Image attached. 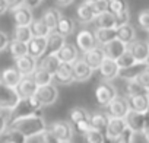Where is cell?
<instances>
[{
	"label": "cell",
	"mask_w": 149,
	"mask_h": 143,
	"mask_svg": "<svg viewBox=\"0 0 149 143\" xmlns=\"http://www.w3.org/2000/svg\"><path fill=\"white\" fill-rule=\"evenodd\" d=\"M8 128L22 133L26 139L40 136L42 131L47 130L45 128V120L41 115H31V117H25V118L16 120V121L10 123Z\"/></svg>",
	"instance_id": "obj_1"
},
{
	"label": "cell",
	"mask_w": 149,
	"mask_h": 143,
	"mask_svg": "<svg viewBox=\"0 0 149 143\" xmlns=\"http://www.w3.org/2000/svg\"><path fill=\"white\" fill-rule=\"evenodd\" d=\"M41 108H42V105L40 104V101H38L35 96L21 99V101L18 102V105L10 111L9 124H10V123H13V121H16V120L25 118V117H31V115H41Z\"/></svg>",
	"instance_id": "obj_2"
},
{
	"label": "cell",
	"mask_w": 149,
	"mask_h": 143,
	"mask_svg": "<svg viewBox=\"0 0 149 143\" xmlns=\"http://www.w3.org/2000/svg\"><path fill=\"white\" fill-rule=\"evenodd\" d=\"M21 101L15 88H10L0 81V108L13 110Z\"/></svg>",
	"instance_id": "obj_3"
},
{
	"label": "cell",
	"mask_w": 149,
	"mask_h": 143,
	"mask_svg": "<svg viewBox=\"0 0 149 143\" xmlns=\"http://www.w3.org/2000/svg\"><path fill=\"white\" fill-rule=\"evenodd\" d=\"M129 112H130V107H129L127 98L116 96L107 105V115L110 118H126Z\"/></svg>",
	"instance_id": "obj_4"
},
{
	"label": "cell",
	"mask_w": 149,
	"mask_h": 143,
	"mask_svg": "<svg viewBox=\"0 0 149 143\" xmlns=\"http://www.w3.org/2000/svg\"><path fill=\"white\" fill-rule=\"evenodd\" d=\"M116 96H117L116 88L113 85H110L108 82L100 83L95 89V99H97L98 105H101V107H107Z\"/></svg>",
	"instance_id": "obj_5"
},
{
	"label": "cell",
	"mask_w": 149,
	"mask_h": 143,
	"mask_svg": "<svg viewBox=\"0 0 149 143\" xmlns=\"http://www.w3.org/2000/svg\"><path fill=\"white\" fill-rule=\"evenodd\" d=\"M76 47H78V50L82 51V53L91 51V50H94L95 47H98L95 34H94L92 31H89V29H82V31H79V34L76 35Z\"/></svg>",
	"instance_id": "obj_6"
},
{
	"label": "cell",
	"mask_w": 149,
	"mask_h": 143,
	"mask_svg": "<svg viewBox=\"0 0 149 143\" xmlns=\"http://www.w3.org/2000/svg\"><path fill=\"white\" fill-rule=\"evenodd\" d=\"M35 98L40 101V104L42 107H47V105H51L57 101L58 98V91L54 85H45V86H40L37 89V94H35Z\"/></svg>",
	"instance_id": "obj_7"
},
{
	"label": "cell",
	"mask_w": 149,
	"mask_h": 143,
	"mask_svg": "<svg viewBox=\"0 0 149 143\" xmlns=\"http://www.w3.org/2000/svg\"><path fill=\"white\" fill-rule=\"evenodd\" d=\"M127 50L132 53L137 63H145L149 56V44L143 40H134L132 44L127 45Z\"/></svg>",
	"instance_id": "obj_8"
},
{
	"label": "cell",
	"mask_w": 149,
	"mask_h": 143,
	"mask_svg": "<svg viewBox=\"0 0 149 143\" xmlns=\"http://www.w3.org/2000/svg\"><path fill=\"white\" fill-rule=\"evenodd\" d=\"M98 70H100L101 78L105 82H110L120 75V67L117 64V60H113V58H108V57H105V60L102 61V64Z\"/></svg>",
	"instance_id": "obj_9"
},
{
	"label": "cell",
	"mask_w": 149,
	"mask_h": 143,
	"mask_svg": "<svg viewBox=\"0 0 149 143\" xmlns=\"http://www.w3.org/2000/svg\"><path fill=\"white\" fill-rule=\"evenodd\" d=\"M105 51H104V48H101V47H95L94 50H91V51H86V53H84V61L92 69V70H98L100 67H101V64H102V61L105 60Z\"/></svg>",
	"instance_id": "obj_10"
},
{
	"label": "cell",
	"mask_w": 149,
	"mask_h": 143,
	"mask_svg": "<svg viewBox=\"0 0 149 143\" xmlns=\"http://www.w3.org/2000/svg\"><path fill=\"white\" fill-rule=\"evenodd\" d=\"M15 89H16L19 98H21V99H25V98L35 96L37 89H38V85L34 82L32 76H24L22 81L19 82V85H18Z\"/></svg>",
	"instance_id": "obj_11"
},
{
	"label": "cell",
	"mask_w": 149,
	"mask_h": 143,
	"mask_svg": "<svg viewBox=\"0 0 149 143\" xmlns=\"http://www.w3.org/2000/svg\"><path fill=\"white\" fill-rule=\"evenodd\" d=\"M54 82L57 85H69L73 82V64L70 63H60L58 69L53 75Z\"/></svg>",
	"instance_id": "obj_12"
},
{
	"label": "cell",
	"mask_w": 149,
	"mask_h": 143,
	"mask_svg": "<svg viewBox=\"0 0 149 143\" xmlns=\"http://www.w3.org/2000/svg\"><path fill=\"white\" fill-rule=\"evenodd\" d=\"M15 64H16V69L19 70V73L22 76H32V73L38 67L37 58L31 57L29 54H26V56H24L21 58H16L15 60Z\"/></svg>",
	"instance_id": "obj_13"
},
{
	"label": "cell",
	"mask_w": 149,
	"mask_h": 143,
	"mask_svg": "<svg viewBox=\"0 0 149 143\" xmlns=\"http://www.w3.org/2000/svg\"><path fill=\"white\" fill-rule=\"evenodd\" d=\"M50 130L54 133V136L58 139L60 143L70 142L73 137V128H72L70 123H67V121H56V123H53Z\"/></svg>",
	"instance_id": "obj_14"
},
{
	"label": "cell",
	"mask_w": 149,
	"mask_h": 143,
	"mask_svg": "<svg viewBox=\"0 0 149 143\" xmlns=\"http://www.w3.org/2000/svg\"><path fill=\"white\" fill-rule=\"evenodd\" d=\"M92 73H94V70L82 58H78L73 63V81L74 82H85L91 79Z\"/></svg>",
	"instance_id": "obj_15"
},
{
	"label": "cell",
	"mask_w": 149,
	"mask_h": 143,
	"mask_svg": "<svg viewBox=\"0 0 149 143\" xmlns=\"http://www.w3.org/2000/svg\"><path fill=\"white\" fill-rule=\"evenodd\" d=\"M12 13H13V21H15L16 26H29L32 24V21H34L31 9L28 6H25V5L15 9Z\"/></svg>",
	"instance_id": "obj_16"
},
{
	"label": "cell",
	"mask_w": 149,
	"mask_h": 143,
	"mask_svg": "<svg viewBox=\"0 0 149 143\" xmlns=\"http://www.w3.org/2000/svg\"><path fill=\"white\" fill-rule=\"evenodd\" d=\"M66 44V38L61 37L60 34H57L56 31H53L48 37H47V50L44 56H51V54H57L63 45Z\"/></svg>",
	"instance_id": "obj_17"
},
{
	"label": "cell",
	"mask_w": 149,
	"mask_h": 143,
	"mask_svg": "<svg viewBox=\"0 0 149 143\" xmlns=\"http://www.w3.org/2000/svg\"><path fill=\"white\" fill-rule=\"evenodd\" d=\"M26 45H28V54L31 57L41 58L45 54V50H47V38H35V37H32Z\"/></svg>",
	"instance_id": "obj_18"
},
{
	"label": "cell",
	"mask_w": 149,
	"mask_h": 143,
	"mask_svg": "<svg viewBox=\"0 0 149 143\" xmlns=\"http://www.w3.org/2000/svg\"><path fill=\"white\" fill-rule=\"evenodd\" d=\"M127 127L134 133H145V112L130 111L126 117Z\"/></svg>",
	"instance_id": "obj_19"
},
{
	"label": "cell",
	"mask_w": 149,
	"mask_h": 143,
	"mask_svg": "<svg viewBox=\"0 0 149 143\" xmlns=\"http://www.w3.org/2000/svg\"><path fill=\"white\" fill-rule=\"evenodd\" d=\"M127 128V123L126 118H110V123L107 126V137L110 140H116L124 130Z\"/></svg>",
	"instance_id": "obj_20"
},
{
	"label": "cell",
	"mask_w": 149,
	"mask_h": 143,
	"mask_svg": "<svg viewBox=\"0 0 149 143\" xmlns=\"http://www.w3.org/2000/svg\"><path fill=\"white\" fill-rule=\"evenodd\" d=\"M56 56L58 57V60H60L61 63H70V64H73L74 61L78 60L79 50H78L76 45H73V44H70V42H66V44L63 45V48H61Z\"/></svg>",
	"instance_id": "obj_21"
},
{
	"label": "cell",
	"mask_w": 149,
	"mask_h": 143,
	"mask_svg": "<svg viewBox=\"0 0 149 143\" xmlns=\"http://www.w3.org/2000/svg\"><path fill=\"white\" fill-rule=\"evenodd\" d=\"M104 48V51H105V56L108 57V58H113V60H118V57L123 54V53H126V50H127V45L124 44V42H121L120 40H114V41H111V42H108L107 45H104L102 47Z\"/></svg>",
	"instance_id": "obj_22"
},
{
	"label": "cell",
	"mask_w": 149,
	"mask_h": 143,
	"mask_svg": "<svg viewBox=\"0 0 149 143\" xmlns=\"http://www.w3.org/2000/svg\"><path fill=\"white\" fill-rule=\"evenodd\" d=\"M127 102H129L130 111H134V112H146V111L149 110V96H148V95L127 96Z\"/></svg>",
	"instance_id": "obj_23"
},
{
	"label": "cell",
	"mask_w": 149,
	"mask_h": 143,
	"mask_svg": "<svg viewBox=\"0 0 149 143\" xmlns=\"http://www.w3.org/2000/svg\"><path fill=\"white\" fill-rule=\"evenodd\" d=\"M22 75L19 73V70L16 67H9V69H5L3 73H2V81L5 85L10 86V88H16L19 85V82L22 81Z\"/></svg>",
	"instance_id": "obj_24"
},
{
	"label": "cell",
	"mask_w": 149,
	"mask_h": 143,
	"mask_svg": "<svg viewBox=\"0 0 149 143\" xmlns=\"http://www.w3.org/2000/svg\"><path fill=\"white\" fill-rule=\"evenodd\" d=\"M146 69H149V67L146 66V63H134L133 66L120 70V75H118V76H121V78L126 79V81H134V79H137V78L143 73Z\"/></svg>",
	"instance_id": "obj_25"
},
{
	"label": "cell",
	"mask_w": 149,
	"mask_h": 143,
	"mask_svg": "<svg viewBox=\"0 0 149 143\" xmlns=\"http://www.w3.org/2000/svg\"><path fill=\"white\" fill-rule=\"evenodd\" d=\"M94 34H95L97 42L104 47L117 38V28H97Z\"/></svg>",
	"instance_id": "obj_26"
},
{
	"label": "cell",
	"mask_w": 149,
	"mask_h": 143,
	"mask_svg": "<svg viewBox=\"0 0 149 143\" xmlns=\"http://www.w3.org/2000/svg\"><path fill=\"white\" fill-rule=\"evenodd\" d=\"M76 16H78L79 22H82V24H89V22L95 21V18H97V15L92 9V5L86 3V2L79 5V8L76 9Z\"/></svg>",
	"instance_id": "obj_27"
},
{
	"label": "cell",
	"mask_w": 149,
	"mask_h": 143,
	"mask_svg": "<svg viewBox=\"0 0 149 143\" xmlns=\"http://www.w3.org/2000/svg\"><path fill=\"white\" fill-rule=\"evenodd\" d=\"M60 63H61V61L58 60V57H57L56 54L42 56L41 60L38 61V67L42 69V70H45V72H48V73H51V75H54L56 70H57L58 66H60Z\"/></svg>",
	"instance_id": "obj_28"
},
{
	"label": "cell",
	"mask_w": 149,
	"mask_h": 143,
	"mask_svg": "<svg viewBox=\"0 0 149 143\" xmlns=\"http://www.w3.org/2000/svg\"><path fill=\"white\" fill-rule=\"evenodd\" d=\"M89 121H91L92 130H97V131L104 133V131L107 130L108 123H110V117H108L105 112H94V114L89 117Z\"/></svg>",
	"instance_id": "obj_29"
},
{
	"label": "cell",
	"mask_w": 149,
	"mask_h": 143,
	"mask_svg": "<svg viewBox=\"0 0 149 143\" xmlns=\"http://www.w3.org/2000/svg\"><path fill=\"white\" fill-rule=\"evenodd\" d=\"M74 28H76V24H74V21L69 16H61V19L58 21L57 26H56V32L60 34L61 37H69L73 34Z\"/></svg>",
	"instance_id": "obj_30"
},
{
	"label": "cell",
	"mask_w": 149,
	"mask_h": 143,
	"mask_svg": "<svg viewBox=\"0 0 149 143\" xmlns=\"http://www.w3.org/2000/svg\"><path fill=\"white\" fill-rule=\"evenodd\" d=\"M61 12L58 10V9H56V8H51V9H47L45 12H44V16H42V21L45 22V25L48 26V29L53 32V31H56V26H57V24H58V21L61 19Z\"/></svg>",
	"instance_id": "obj_31"
},
{
	"label": "cell",
	"mask_w": 149,
	"mask_h": 143,
	"mask_svg": "<svg viewBox=\"0 0 149 143\" xmlns=\"http://www.w3.org/2000/svg\"><path fill=\"white\" fill-rule=\"evenodd\" d=\"M29 29H31L32 37L35 38H47L51 34V31L48 29V26L45 25L42 19H34L32 24L29 25Z\"/></svg>",
	"instance_id": "obj_32"
},
{
	"label": "cell",
	"mask_w": 149,
	"mask_h": 143,
	"mask_svg": "<svg viewBox=\"0 0 149 143\" xmlns=\"http://www.w3.org/2000/svg\"><path fill=\"white\" fill-rule=\"evenodd\" d=\"M134 37H136V32H134V28L132 25H124V26H120L117 28V40H120L121 42H124L126 45L132 44L134 41Z\"/></svg>",
	"instance_id": "obj_33"
},
{
	"label": "cell",
	"mask_w": 149,
	"mask_h": 143,
	"mask_svg": "<svg viewBox=\"0 0 149 143\" xmlns=\"http://www.w3.org/2000/svg\"><path fill=\"white\" fill-rule=\"evenodd\" d=\"M8 48H9L10 56H12L15 60H16V58H21V57H24V56L28 54V45H26L25 42H21V41H16V40H12V41L9 42Z\"/></svg>",
	"instance_id": "obj_34"
},
{
	"label": "cell",
	"mask_w": 149,
	"mask_h": 143,
	"mask_svg": "<svg viewBox=\"0 0 149 143\" xmlns=\"http://www.w3.org/2000/svg\"><path fill=\"white\" fill-rule=\"evenodd\" d=\"M32 79L38 85V88L40 86H45V85H51V82L54 81L51 73H48V72H45V70H42L40 67H37V70L32 73Z\"/></svg>",
	"instance_id": "obj_35"
},
{
	"label": "cell",
	"mask_w": 149,
	"mask_h": 143,
	"mask_svg": "<svg viewBox=\"0 0 149 143\" xmlns=\"http://www.w3.org/2000/svg\"><path fill=\"white\" fill-rule=\"evenodd\" d=\"M95 24H97L98 28H116V19H114V15L110 10L98 15L95 18Z\"/></svg>",
	"instance_id": "obj_36"
},
{
	"label": "cell",
	"mask_w": 149,
	"mask_h": 143,
	"mask_svg": "<svg viewBox=\"0 0 149 143\" xmlns=\"http://www.w3.org/2000/svg\"><path fill=\"white\" fill-rule=\"evenodd\" d=\"M126 92L127 96H136V95H149V91H146L136 79L134 81H127L126 85Z\"/></svg>",
	"instance_id": "obj_37"
},
{
	"label": "cell",
	"mask_w": 149,
	"mask_h": 143,
	"mask_svg": "<svg viewBox=\"0 0 149 143\" xmlns=\"http://www.w3.org/2000/svg\"><path fill=\"white\" fill-rule=\"evenodd\" d=\"M69 118H70V121H72L73 124H78V123H81V121L89 120V115H88V112H86L82 107H74V108L70 110Z\"/></svg>",
	"instance_id": "obj_38"
},
{
	"label": "cell",
	"mask_w": 149,
	"mask_h": 143,
	"mask_svg": "<svg viewBox=\"0 0 149 143\" xmlns=\"http://www.w3.org/2000/svg\"><path fill=\"white\" fill-rule=\"evenodd\" d=\"M31 38H32V34H31L29 26H16L15 28V31H13V40L28 44Z\"/></svg>",
	"instance_id": "obj_39"
},
{
	"label": "cell",
	"mask_w": 149,
	"mask_h": 143,
	"mask_svg": "<svg viewBox=\"0 0 149 143\" xmlns=\"http://www.w3.org/2000/svg\"><path fill=\"white\" fill-rule=\"evenodd\" d=\"M134 63H137V61L134 60V57L132 56V53H130L129 50H126V53H123V54L118 57V60H117V64H118L120 70H123V69H127V67L133 66Z\"/></svg>",
	"instance_id": "obj_40"
},
{
	"label": "cell",
	"mask_w": 149,
	"mask_h": 143,
	"mask_svg": "<svg viewBox=\"0 0 149 143\" xmlns=\"http://www.w3.org/2000/svg\"><path fill=\"white\" fill-rule=\"evenodd\" d=\"M26 142H28V139H26L22 133H19V131H16V130L8 128L6 143H26Z\"/></svg>",
	"instance_id": "obj_41"
},
{
	"label": "cell",
	"mask_w": 149,
	"mask_h": 143,
	"mask_svg": "<svg viewBox=\"0 0 149 143\" xmlns=\"http://www.w3.org/2000/svg\"><path fill=\"white\" fill-rule=\"evenodd\" d=\"M108 10L113 15L126 12V10H129L127 9V2H126V0H113L111 3H108Z\"/></svg>",
	"instance_id": "obj_42"
},
{
	"label": "cell",
	"mask_w": 149,
	"mask_h": 143,
	"mask_svg": "<svg viewBox=\"0 0 149 143\" xmlns=\"http://www.w3.org/2000/svg\"><path fill=\"white\" fill-rule=\"evenodd\" d=\"M10 111L8 108H0V136H2L8 127H9V117H10Z\"/></svg>",
	"instance_id": "obj_43"
},
{
	"label": "cell",
	"mask_w": 149,
	"mask_h": 143,
	"mask_svg": "<svg viewBox=\"0 0 149 143\" xmlns=\"http://www.w3.org/2000/svg\"><path fill=\"white\" fill-rule=\"evenodd\" d=\"M85 140L86 143H105V137L104 133L97 131V130H91L85 134Z\"/></svg>",
	"instance_id": "obj_44"
},
{
	"label": "cell",
	"mask_w": 149,
	"mask_h": 143,
	"mask_svg": "<svg viewBox=\"0 0 149 143\" xmlns=\"http://www.w3.org/2000/svg\"><path fill=\"white\" fill-rule=\"evenodd\" d=\"M134 134H136V133L127 127V128L116 139V143H133V142H134Z\"/></svg>",
	"instance_id": "obj_45"
},
{
	"label": "cell",
	"mask_w": 149,
	"mask_h": 143,
	"mask_svg": "<svg viewBox=\"0 0 149 143\" xmlns=\"http://www.w3.org/2000/svg\"><path fill=\"white\" fill-rule=\"evenodd\" d=\"M137 24L140 28L149 31V9H143L137 16Z\"/></svg>",
	"instance_id": "obj_46"
},
{
	"label": "cell",
	"mask_w": 149,
	"mask_h": 143,
	"mask_svg": "<svg viewBox=\"0 0 149 143\" xmlns=\"http://www.w3.org/2000/svg\"><path fill=\"white\" fill-rule=\"evenodd\" d=\"M114 19H116V28H120V26H124V25H127V24H129V21H130L129 10L114 15Z\"/></svg>",
	"instance_id": "obj_47"
},
{
	"label": "cell",
	"mask_w": 149,
	"mask_h": 143,
	"mask_svg": "<svg viewBox=\"0 0 149 143\" xmlns=\"http://www.w3.org/2000/svg\"><path fill=\"white\" fill-rule=\"evenodd\" d=\"M40 140H41V143H60L58 139L54 136V133H53L51 130L42 131V133L40 134Z\"/></svg>",
	"instance_id": "obj_48"
},
{
	"label": "cell",
	"mask_w": 149,
	"mask_h": 143,
	"mask_svg": "<svg viewBox=\"0 0 149 143\" xmlns=\"http://www.w3.org/2000/svg\"><path fill=\"white\" fill-rule=\"evenodd\" d=\"M92 9L95 12V15H101L104 12H108V3L105 2V0H98V2L92 3Z\"/></svg>",
	"instance_id": "obj_49"
},
{
	"label": "cell",
	"mask_w": 149,
	"mask_h": 143,
	"mask_svg": "<svg viewBox=\"0 0 149 143\" xmlns=\"http://www.w3.org/2000/svg\"><path fill=\"white\" fill-rule=\"evenodd\" d=\"M76 126V130L81 133V134H86L88 131H91L92 130V127H91V121L89 120H85V121H81V123H78V124H74Z\"/></svg>",
	"instance_id": "obj_50"
},
{
	"label": "cell",
	"mask_w": 149,
	"mask_h": 143,
	"mask_svg": "<svg viewBox=\"0 0 149 143\" xmlns=\"http://www.w3.org/2000/svg\"><path fill=\"white\" fill-rule=\"evenodd\" d=\"M136 81H137V82H139L146 91H149V69H146Z\"/></svg>",
	"instance_id": "obj_51"
},
{
	"label": "cell",
	"mask_w": 149,
	"mask_h": 143,
	"mask_svg": "<svg viewBox=\"0 0 149 143\" xmlns=\"http://www.w3.org/2000/svg\"><path fill=\"white\" fill-rule=\"evenodd\" d=\"M6 2V5H8V9L9 10H15V9H18V8H21V6H24L25 5V0H5Z\"/></svg>",
	"instance_id": "obj_52"
},
{
	"label": "cell",
	"mask_w": 149,
	"mask_h": 143,
	"mask_svg": "<svg viewBox=\"0 0 149 143\" xmlns=\"http://www.w3.org/2000/svg\"><path fill=\"white\" fill-rule=\"evenodd\" d=\"M9 37L3 32V31H0V51H3L5 48H8V45H9Z\"/></svg>",
	"instance_id": "obj_53"
},
{
	"label": "cell",
	"mask_w": 149,
	"mask_h": 143,
	"mask_svg": "<svg viewBox=\"0 0 149 143\" xmlns=\"http://www.w3.org/2000/svg\"><path fill=\"white\" fill-rule=\"evenodd\" d=\"M41 3H42V0H25V6H28L29 9L38 8Z\"/></svg>",
	"instance_id": "obj_54"
},
{
	"label": "cell",
	"mask_w": 149,
	"mask_h": 143,
	"mask_svg": "<svg viewBox=\"0 0 149 143\" xmlns=\"http://www.w3.org/2000/svg\"><path fill=\"white\" fill-rule=\"evenodd\" d=\"M9 9H8V5H6V2L5 0H0V15H3L5 12H8Z\"/></svg>",
	"instance_id": "obj_55"
},
{
	"label": "cell",
	"mask_w": 149,
	"mask_h": 143,
	"mask_svg": "<svg viewBox=\"0 0 149 143\" xmlns=\"http://www.w3.org/2000/svg\"><path fill=\"white\" fill-rule=\"evenodd\" d=\"M149 128V110L145 112V131Z\"/></svg>",
	"instance_id": "obj_56"
},
{
	"label": "cell",
	"mask_w": 149,
	"mask_h": 143,
	"mask_svg": "<svg viewBox=\"0 0 149 143\" xmlns=\"http://www.w3.org/2000/svg\"><path fill=\"white\" fill-rule=\"evenodd\" d=\"M56 2H57L60 6H67V5L73 3V0H56Z\"/></svg>",
	"instance_id": "obj_57"
},
{
	"label": "cell",
	"mask_w": 149,
	"mask_h": 143,
	"mask_svg": "<svg viewBox=\"0 0 149 143\" xmlns=\"http://www.w3.org/2000/svg\"><path fill=\"white\" fill-rule=\"evenodd\" d=\"M143 136H145V139H146V142L149 143V128H148V130H146V131L143 133Z\"/></svg>",
	"instance_id": "obj_58"
},
{
	"label": "cell",
	"mask_w": 149,
	"mask_h": 143,
	"mask_svg": "<svg viewBox=\"0 0 149 143\" xmlns=\"http://www.w3.org/2000/svg\"><path fill=\"white\" fill-rule=\"evenodd\" d=\"M85 2H86V3H91V5H92V3H95V2H98V0H85Z\"/></svg>",
	"instance_id": "obj_59"
},
{
	"label": "cell",
	"mask_w": 149,
	"mask_h": 143,
	"mask_svg": "<svg viewBox=\"0 0 149 143\" xmlns=\"http://www.w3.org/2000/svg\"><path fill=\"white\" fill-rule=\"evenodd\" d=\"M145 63H146V66L149 67V56H148V58H146V61H145Z\"/></svg>",
	"instance_id": "obj_60"
},
{
	"label": "cell",
	"mask_w": 149,
	"mask_h": 143,
	"mask_svg": "<svg viewBox=\"0 0 149 143\" xmlns=\"http://www.w3.org/2000/svg\"><path fill=\"white\" fill-rule=\"evenodd\" d=\"M105 2H107V3H111V2H113V0H105Z\"/></svg>",
	"instance_id": "obj_61"
},
{
	"label": "cell",
	"mask_w": 149,
	"mask_h": 143,
	"mask_svg": "<svg viewBox=\"0 0 149 143\" xmlns=\"http://www.w3.org/2000/svg\"><path fill=\"white\" fill-rule=\"evenodd\" d=\"M148 44H149V34H148Z\"/></svg>",
	"instance_id": "obj_62"
},
{
	"label": "cell",
	"mask_w": 149,
	"mask_h": 143,
	"mask_svg": "<svg viewBox=\"0 0 149 143\" xmlns=\"http://www.w3.org/2000/svg\"><path fill=\"white\" fill-rule=\"evenodd\" d=\"M61 143H70V142H61Z\"/></svg>",
	"instance_id": "obj_63"
},
{
	"label": "cell",
	"mask_w": 149,
	"mask_h": 143,
	"mask_svg": "<svg viewBox=\"0 0 149 143\" xmlns=\"http://www.w3.org/2000/svg\"><path fill=\"white\" fill-rule=\"evenodd\" d=\"M148 96H149V95H148Z\"/></svg>",
	"instance_id": "obj_64"
}]
</instances>
